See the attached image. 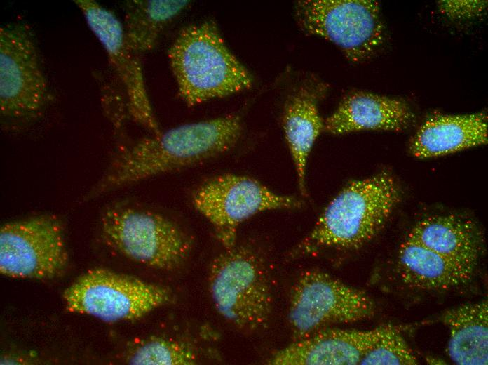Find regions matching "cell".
Segmentation results:
<instances>
[{
	"label": "cell",
	"instance_id": "obj_1",
	"mask_svg": "<svg viewBox=\"0 0 488 365\" xmlns=\"http://www.w3.org/2000/svg\"><path fill=\"white\" fill-rule=\"evenodd\" d=\"M243 133L239 116L227 114L142 138L116 156L95 190L100 193L188 167L233 148Z\"/></svg>",
	"mask_w": 488,
	"mask_h": 365
},
{
	"label": "cell",
	"instance_id": "obj_2",
	"mask_svg": "<svg viewBox=\"0 0 488 365\" xmlns=\"http://www.w3.org/2000/svg\"><path fill=\"white\" fill-rule=\"evenodd\" d=\"M168 58L178 95L189 107L243 92L253 84L252 74L212 20L183 27Z\"/></svg>",
	"mask_w": 488,
	"mask_h": 365
},
{
	"label": "cell",
	"instance_id": "obj_3",
	"mask_svg": "<svg viewBox=\"0 0 488 365\" xmlns=\"http://www.w3.org/2000/svg\"><path fill=\"white\" fill-rule=\"evenodd\" d=\"M399 201V187L388 172L351 182L326 206L292 256L361 246L384 227Z\"/></svg>",
	"mask_w": 488,
	"mask_h": 365
},
{
	"label": "cell",
	"instance_id": "obj_4",
	"mask_svg": "<svg viewBox=\"0 0 488 365\" xmlns=\"http://www.w3.org/2000/svg\"><path fill=\"white\" fill-rule=\"evenodd\" d=\"M208 289L217 312L241 330L264 328L271 316L272 293L262 257L247 246L225 251L212 261Z\"/></svg>",
	"mask_w": 488,
	"mask_h": 365
},
{
	"label": "cell",
	"instance_id": "obj_5",
	"mask_svg": "<svg viewBox=\"0 0 488 365\" xmlns=\"http://www.w3.org/2000/svg\"><path fill=\"white\" fill-rule=\"evenodd\" d=\"M104 241L126 258L161 270L177 268L192 248L188 234L169 218L127 206L109 208L100 222Z\"/></svg>",
	"mask_w": 488,
	"mask_h": 365
},
{
	"label": "cell",
	"instance_id": "obj_6",
	"mask_svg": "<svg viewBox=\"0 0 488 365\" xmlns=\"http://www.w3.org/2000/svg\"><path fill=\"white\" fill-rule=\"evenodd\" d=\"M67 310L108 322L133 321L170 303L162 286L109 270L95 268L79 277L63 293Z\"/></svg>",
	"mask_w": 488,
	"mask_h": 365
},
{
	"label": "cell",
	"instance_id": "obj_7",
	"mask_svg": "<svg viewBox=\"0 0 488 365\" xmlns=\"http://www.w3.org/2000/svg\"><path fill=\"white\" fill-rule=\"evenodd\" d=\"M294 16L306 34L335 44L352 62L372 57L384 39L378 2L372 0H301Z\"/></svg>",
	"mask_w": 488,
	"mask_h": 365
},
{
	"label": "cell",
	"instance_id": "obj_8",
	"mask_svg": "<svg viewBox=\"0 0 488 365\" xmlns=\"http://www.w3.org/2000/svg\"><path fill=\"white\" fill-rule=\"evenodd\" d=\"M374 313L366 293L316 269L301 272L290 291L287 317L294 340L331 324L370 319Z\"/></svg>",
	"mask_w": 488,
	"mask_h": 365
},
{
	"label": "cell",
	"instance_id": "obj_9",
	"mask_svg": "<svg viewBox=\"0 0 488 365\" xmlns=\"http://www.w3.org/2000/svg\"><path fill=\"white\" fill-rule=\"evenodd\" d=\"M192 204L212 225L224 249L236 245L238 227L253 215L301 206L294 197L276 194L252 178L233 173L202 182L192 194Z\"/></svg>",
	"mask_w": 488,
	"mask_h": 365
},
{
	"label": "cell",
	"instance_id": "obj_10",
	"mask_svg": "<svg viewBox=\"0 0 488 365\" xmlns=\"http://www.w3.org/2000/svg\"><path fill=\"white\" fill-rule=\"evenodd\" d=\"M50 99L34 35L22 22L0 27V112L5 119L36 117Z\"/></svg>",
	"mask_w": 488,
	"mask_h": 365
},
{
	"label": "cell",
	"instance_id": "obj_11",
	"mask_svg": "<svg viewBox=\"0 0 488 365\" xmlns=\"http://www.w3.org/2000/svg\"><path fill=\"white\" fill-rule=\"evenodd\" d=\"M67 260L62 226L53 215L10 222L0 228V271L5 276L52 279L63 272Z\"/></svg>",
	"mask_w": 488,
	"mask_h": 365
},
{
	"label": "cell",
	"instance_id": "obj_12",
	"mask_svg": "<svg viewBox=\"0 0 488 365\" xmlns=\"http://www.w3.org/2000/svg\"><path fill=\"white\" fill-rule=\"evenodd\" d=\"M90 31L103 47L126 94L134 121L151 134L161 132L146 88L141 63L128 43L123 25L116 15L94 0H75Z\"/></svg>",
	"mask_w": 488,
	"mask_h": 365
},
{
	"label": "cell",
	"instance_id": "obj_13",
	"mask_svg": "<svg viewBox=\"0 0 488 365\" xmlns=\"http://www.w3.org/2000/svg\"><path fill=\"white\" fill-rule=\"evenodd\" d=\"M397 326L372 330L322 328L275 352L272 365H356L385 335Z\"/></svg>",
	"mask_w": 488,
	"mask_h": 365
},
{
	"label": "cell",
	"instance_id": "obj_14",
	"mask_svg": "<svg viewBox=\"0 0 488 365\" xmlns=\"http://www.w3.org/2000/svg\"><path fill=\"white\" fill-rule=\"evenodd\" d=\"M414 121L408 105L399 99L358 91L346 95L323 121V131L341 135L366 130L402 131Z\"/></svg>",
	"mask_w": 488,
	"mask_h": 365
},
{
	"label": "cell",
	"instance_id": "obj_15",
	"mask_svg": "<svg viewBox=\"0 0 488 365\" xmlns=\"http://www.w3.org/2000/svg\"><path fill=\"white\" fill-rule=\"evenodd\" d=\"M325 85L310 78L301 84L289 97L283 114L285 140L294 162L300 192L306 195V168L312 147L323 131L318 102L325 93Z\"/></svg>",
	"mask_w": 488,
	"mask_h": 365
},
{
	"label": "cell",
	"instance_id": "obj_16",
	"mask_svg": "<svg viewBox=\"0 0 488 365\" xmlns=\"http://www.w3.org/2000/svg\"><path fill=\"white\" fill-rule=\"evenodd\" d=\"M488 142L487 115L435 114L412 136L409 150L415 157L426 159L454 153Z\"/></svg>",
	"mask_w": 488,
	"mask_h": 365
},
{
	"label": "cell",
	"instance_id": "obj_17",
	"mask_svg": "<svg viewBox=\"0 0 488 365\" xmlns=\"http://www.w3.org/2000/svg\"><path fill=\"white\" fill-rule=\"evenodd\" d=\"M475 267L435 252L408 238L401 244L397 260V273L408 287L422 290H442L469 281Z\"/></svg>",
	"mask_w": 488,
	"mask_h": 365
},
{
	"label": "cell",
	"instance_id": "obj_18",
	"mask_svg": "<svg viewBox=\"0 0 488 365\" xmlns=\"http://www.w3.org/2000/svg\"><path fill=\"white\" fill-rule=\"evenodd\" d=\"M407 238L451 259L475 267L480 238L470 220L454 215H435L420 220Z\"/></svg>",
	"mask_w": 488,
	"mask_h": 365
},
{
	"label": "cell",
	"instance_id": "obj_19",
	"mask_svg": "<svg viewBox=\"0 0 488 365\" xmlns=\"http://www.w3.org/2000/svg\"><path fill=\"white\" fill-rule=\"evenodd\" d=\"M442 321L449 330L447 352L456 364H488V303H466L447 310Z\"/></svg>",
	"mask_w": 488,
	"mask_h": 365
},
{
	"label": "cell",
	"instance_id": "obj_20",
	"mask_svg": "<svg viewBox=\"0 0 488 365\" xmlns=\"http://www.w3.org/2000/svg\"><path fill=\"white\" fill-rule=\"evenodd\" d=\"M189 4L178 0L128 1L123 28L130 46L137 54L151 51L167 25Z\"/></svg>",
	"mask_w": 488,
	"mask_h": 365
},
{
	"label": "cell",
	"instance_id": "obj_21",
	"mask_svg": "<svg viewBox=\"0 0 488 365\" xmlns=\"http://www.w3.org/2000/svg\"><path fill=\"white\" fill-rule=\"evenodd\" d=\"M198 355L190 345L172 338L152 337L136 345L128 361L137 365H191Z\"/></svg>",
	"mask_w": 488,
	"mask_h": 365
},
{
	"label": "cell",
	"instance_id": "obj_22",
	"mask_svg": "<svg viewBox=\"0 0 488 365\" xmlns=\"http://www.w3.org/2000/svg\"><path fill=\"white\" fill-rule=\"evenodd\" d=\"M397 326L379 340L362 358L361 365H416L418 360Z\"/></svg>",
	"mask_w": 488,
	"mask_h": 365
},
{
	"label": "cell",
	"instance_id": "obj_23",
	"mask_svg": "<svg viewBox=\"0 0 488 365\" xmlns=\"http://www.w3.org/2000/svg\"><path fill=\"white\" fill-rule=\"evenodd\" d=\"M439 11L451 19H470L482 15L487 8V1H440Z\"/></svg>",
	"mask_w": 488,
	"mask_h": 365
}]
</instances>
